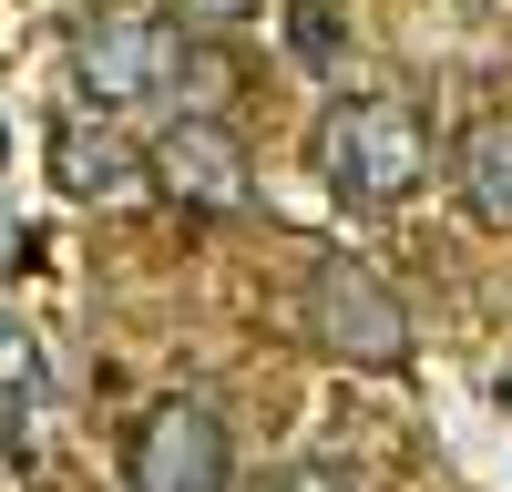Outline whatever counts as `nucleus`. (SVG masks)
I'll use <instances>...</instances> for the list:
<instances>
[{
	"mask_svg": "<svg viewBox=\"0 0 512 492\" xmlns=\"http://www.w3.org/2000/svg\"><path fill=\"white\" fill-rule=\"evenodd\" d=\"M318 175L338 205H400L410 185H431V113L410 93H359L318 123Z\"/></svg>",
	"mask_w": 512,
	"mask_h": 492,
	"instance_id": "1",
	"label": "nucleus"
},
{
	"mask_svg": "<svg viewBox=\"0 0 512 492\" xmlns=\"http://www.w3.org/2000/svg\"><path fill=\"white\" fill-rule=\"evenodd\" d=\"M308 339L359 359V369H390V359H410V308L359 257H318L308 267Z\"/></svg>",
	"mask_w": 512,
	"mask_h": 492,
	"instance_id": "2",
	"label": "nucleus"
},
{
	"mask_svg": "<svg viewBox=\"0 0 512 492\" xmlns=\"http://www.w3.org/2000/svg\"><path fill=\"white\" fill-rule=\"evenodd\" d=\"M72 52H82V82L103 93V113L185 93V21H93Z\"/></svg>",
	"mask_w": 512,
	"mask_h": 492,
	"instance_id": "3",
	"label": "nucleus"
},
{
	"mask_svg": "<svg viewBox=\"0 0 512 492\" xmlns=\"http://www.w3.org/2000/svg\"><path fill=\"white\" fill-rule=\"evenodd\" d=\"M236 462H226V421L205 400H164L134 421V492H226Z\"/></svg>",
	"mask_w": 512,
	"mask_h": 492,
	"instance_id": "4",
	"label": "nucleus"
},
{
	"mask_svg": "<svg viewBox=\"0 0 512 492\" xmlns=\"http://www.w3.org/2000/svg\"><path fill=\"white\" fill-rule=\"evenodd\" d=\"M144 175L175 205H195V216H236V205L256 195L246 185V144L226 134V123H164V144L144 154Z\"/></svg>",
	"mask_w": 512,
	"mask_h": 492,
	"instance_id": "5",
	"label": "nucleus"
},
{
	"mask_svg": "<svg viewBox=\"0 0 512 492\" xmlns=\"http://www.w3.org/2000/svg\"><path fill=\"white\" fill-rule=\"evenodd\" d=\"M52 175H62V195H82V205H123L144 185V154L113 134V123H62L52 134Z\"/></svg>",
	"mask_w": 512,
	"mask_h": 492,
	"instance_id": "6",
	"label": "nucleus"
},
{
	"mask_svg": "<svg viewBox=\"0 0 512 492\" xmlns=\"http://www.w3.org/2000/svg\"><path fill=\"white\" fill-rule=\"evenodd\" d=\"M451 175H461V205H472L482 226L512 236V113H492V123H472V134H461Z\"/></svg>",
	"mask_w": 512,
	"mask_h": 492,
	"instance_id": "7",
	"label": "nucleus"
},
{
	"mask_svg": "<svg viewBox=\"0 0 512 492\" xmlns=\"http://www.w3.org/2000/svg\"><path fill=\"white\" fill-rule=\"evenodd\" d=\"M287 31H297V52H308L318 72L338 62V21H328V0H297V11H287Z\"/></svg>",
	"mask_w": 512,
	"mask_h": 492,
	"instance_id": "8",
	"label": "nucleus"
},
{
	"mask_svg": "<svg viewBox=\"0 0 512 492\" xmlns=\"http://www.w3.org/2000/svg\"><path fill=\"white\" fill-rule=\"evenodd\" d=\"M164 11H175V21H246L256 0H164Z\"/></svg>",
	"mask_w": 512,
	"mask_h": 492,
	"instance_id": "9",
	"label": "nucleus"
},
{
	"mask_svg": "<svg viewBox=\"0 0 512 492\" xmlns=\"http://www.w3.org/2000/svg\"><path fill=\"white\" fill-rule=\"evenodd\" d=\"M267 492H349L338 472H287V482H267Z\"/></svg>",
	"mask_w": 512,
	"mask_h": 492,
	"instance_id": "10",
	"label": "nucleus"
}]
</instances>
